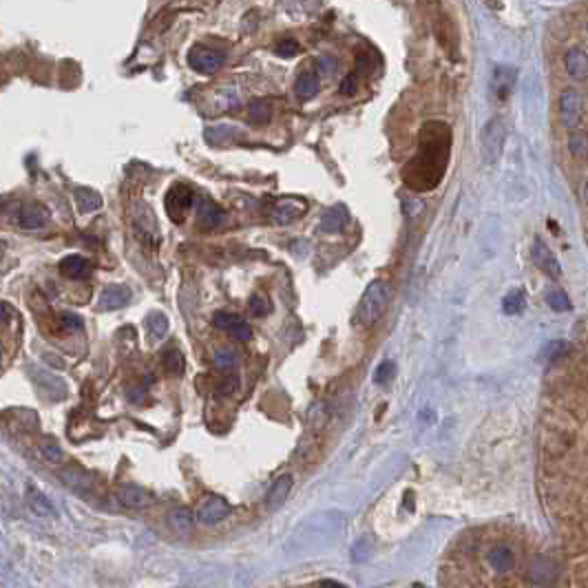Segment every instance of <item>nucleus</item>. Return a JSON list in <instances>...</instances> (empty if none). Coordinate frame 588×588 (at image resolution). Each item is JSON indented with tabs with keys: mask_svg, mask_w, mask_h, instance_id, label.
Masks as SVG:
<instances>
[{
	"mask_svg": "<svg viewBox=\"0 0 588 588\" xmlns=\"http://www.w3.org/2000/svg\"><path fill=\"white\" fill-rule=\"evenodd\" d=\"M120 502L124 504V507L138 509V507H144L146 504V493L136 484H124L120 489Z\"/></svg>",
	"mask_w": 588,
	"mask_h": 588,
	"instance_id": "nucleus-27",
	"label": "nucleus"
},
{
	"mask_svg": "<svg viewBox=\"0 0 588 588\" xmlns=\"http://www.w3.org/2000/svg\"><path fill=\"white\" fill-rule=\"evenodd\" d=\"M515 69H511V66H498V69L493 71V80H491V91L498 100H507L515 87Z\"/></svg>",
	"mask_w": 588,
	"mask_h": 588,
	"instance_id": "nucleus-13",
	"label": "nucleus"
},
{
	"mask_svg": "<svg viewBox=\"0 0 588 588\" xmlns=\"http://www.w3.org/2000/svg\"><path fill=\"white\" fill-rule=\"evenodd\" d=\"M347 222H349L347 208L343 204H336V206H332V208H328L323 212L321 226H318V228H321L323 232H339V230H343L347 226Z\"/></svg>",
	"mask_w": 588,
	"mask_h": 588,
	"instance_id": "nucleus-15",
	"label": "nucleus"
},
{
	"mask_svg": "<svg viewBox=\"0 0 588 588\" xmlns=\"http://www.w3.org/2000/svg\"><path fill=\"white\" fill-rule=\"evenodd\" d=\"M372 540L369 537H361L359 542H354V546H352V560L354 562H365L369 558V553H372Z\"/></svg>",
	"mask_w": 588,
	"mask_h": 588,
	"instance_id": "nucleus-32",
	"label": "nucleus"
},
{
	"mask_svg": "<svg viewBox=\"0 0 588 588\" xmlns=\"http://www.w3.org/2000/svg\"><path fill=\"white\" fill-rule=\"evenodd\" d=\"M524 308H527V296L520 288L504 294V299H502V312L504 314H520V312H524Z\"/></svg>",
	"mask_w": 588,
	"mask_h": 588,
	"instance_id": "nucleus-26",
	"label": "nucleus"
},
{
	"mask_svg": "<svg viewBox=\"0 0 588 588\" xmlns=\"http://www.w3.org/2000/svg\"><path fill=\"white\" fill-rule=\"evenodd\" d=\"M341 93L343 95H354L356 93V78L354 76H345L341 82Z\"/></svg>",
	"mask_w": 588,
	"mask_h": 588,
	"instance_id": "nucleus-38",
	"label": "nucleus"
},
{
	"mask_svg": "<svg viewBox=\"0 0 588 588\" xmlns=\"http://www.w3.org/2000/svg\"><path fill=\"white\" fill-rule=\"evenodd\" d=\"M188 64L199 73H215L222 69L224 58H222V54L210 52L206 47H195L188 56Z\"/></svg>",
	"mask_w": 588,
	"mask_h": 588,
	"instance_id": "nucleus-10",
	"label": "nucleus"
},
{
	"mask_svg": "<svg viewBox=\"0 0 588 588\" xmlns=\"http://www.w3.org/2000/svg\"><path fill=\"white\" fill-rule=\"evenodd\" d=\"M16 220H18V226L23 230H40L52 220V212L47 210V206L38 204V201H29V204L18 206Z\"/></svg>",
	"mask_w": 588,
	"mask_h": 588,
	"instance_id": "nucleus-6",
	"label": "nucleus"
},
{
	"mask_svg": "<svg viewBox=\"0 0 588 588\" xmlns=\"http://www.w3.org/2000/svg\"><path fill=\"white\" fill-rule=\"evenodd\" d=\"M451 133L443 122H429L420 133V148L405 166L402 179L412 191H431L438 186L449 160Z\"/></svg>",
	"mask_w": 588,
	"mask_h": 588,
	"instance_id": "nucleus-1",
	"label": "nucleus"
},
{
	"mask_svg": "<svg viewBox=\"0 0 588 588\" xmlns=\"http://www.w3.org/2000/svg\"><path fill=\"white\" fill-rule=\"evenodd\" d=\"M168 520H171V527L175 529V533L179 535H188L193 531V513L186 509V507H177L171 511V515H168Z\"/></svg>",
	"mask_w": 588,
	"mask_h": 588,
	"instance_id": "nucleus-22",
	"label": "nucleus"
},
{
	"mask_svg": "<svg viewBox=\"0 0 588 588\" xmlns=\"http://www.w3.org/2000/svg\"><path fill=\"white\" fill-rule=\"evenodd\" d=\"M248 304H250V312L255 316H263L270 312V304H268V299L263 294H252Z\"/></svg>",
	"mask_w": 588,
	"mask_h": 588,
	"instance_id": "nucleus-35",
	"label": "nucleus"
},
{
	"mask_svg": "<svg viewBox=\"0 0 588 588\" xmlns=\"http://www.w3.org/2000/svg\"><path fill=\"white\" fill-rule=\"evenodd\" d=\"M42 451H44V456H47L49 460H54V462H60V460H62V451H60L56 445H44Z\"/></svg>",
	"mask_w": 588,
	"mask_h": 588,
	"instance_id": "nucleus-39",
	"label": "nucleus"
},
{
	"mask_svg": "<svg viewBox=\"0 0 588 588\" xmlns=\"http://www.w3.org/2000/svg\"><path fill=\"white\" fill-rule=\"evenodd\" d=\"M237 376H230V380L228 378H224V383H222V388H220V392L226 396V394H232L234 390H237Z\"/></svg>",
	"mask_w": 588,
	"mask_h": 588,
	"instance_id": "nucleus-40",
	"label": "nucleus"
},
{
	"mask_svg": "<svg viewBox=\"0 0 588 588\" xmlns=\"http://www.w3.org/2000/svg\"><path fill=\"white\" fill-rule=\"evenodd\" d=\"M568 148L577 160H588V133L573 131L568 138Z\"/></svg>",
	"mask_w": 588,
	"mask_h": 588,
	"instance_id": "nucleus-29",
	"label": "nucleus"
},
{
	"mask_svg": "<svg viewBox=\"0 0 588 588\" xmlns=\"http://www.w3.org/2000/svg\"><path fill=\"white\" fill-rule=\"evenodd\" d=\"M318 64H321L323 71H334V66H336V62L332 58H321V60H318Z\"/></svg>",
	"mask_w": 588,
	"mask_h": 588,
	"instance_id": "nucleus-41",
	"label": "nucleus"
},
{
	"mask_svg": "<svg viewBox=\"0 0 588 588\" xmlns=\"http://www.w3.org/2000/svg\"><path fill=\"white\" fill-rule=\"evenodd\" d=\"M290 489H292V476H290V474H283V476L277 478L275 484L270 486V491H268V496H265V504H268L270 509H277L279 504L285 502V498H288Z\"/></svg>",
	"mask_w": 588,
	"mask_h": 588,
	"instance_id": "nucleus-19",
	"label": "nucleus"
},
{
	"mask_svg": "<svg viewBox=\"0 0 588 588\" xmlns=\"http://www.w3.org/2000/svg\"><path fill=\"white\" fill-rule=\"evenodd\" d=\"M195 206V193L193 188H188L186 184H175V186L168 191L166 195V212L173 222H184Z\"/></svg>",
	"mask_w": 588,
	"mask_h": 588,
	"instance_id": "nucleus-4",
	"label": "nucleus"
},
{
	"mask_svg": "<svg viewBox=\"0 0 588 588\" xmlns=\"http://www.w3.org/2000/svg\"><path fill=\"white\" fill-rule=\"evenodd\" d=\"M584 199L588 201V181H586V186H584Z\"/></svg>",
	"mask_w": 588,
	"mask_h": 588,
	"instance_id": "nucleus-43",
	"label": "nucleus"
},
{
	"mask_svg": "<svg viewBox=\"0 0 588 588\" xmlns=\"http://www.w3.org/2000/svg\"><path fill=\"white\" fill-rule=\"evenodd\" d=\"M60 272L69 279H84L91 272V261H87L82 255H69L60 261Z\"/></svg>",
	"mask_w": 588,
	"mask_h": 588,
	"instance_id": "nucleus-17",
	"label": "nucleus"
},
{
	"mask_svg": "<svg viewBox=\"0 0 588 588\" xmlns=\"http://www.w3.org/2000/svg\"><path fill=\"white\" fill-rule=\"evenodd\" d=\"M486 562H489V566L496 570V573H509V570L513 568L515 556H513V551L509 546H496V548L489 551Z\"/></svg>",
	"mask_w": 588,
	"mask_h": 588,
	"instance_id": "nucleus-20",
	"label": "nucleus"
},
{
	"mask_svg": "<svg viewBox=\"0 0 588 588\" xmlns=\"http://www.w3.org/2000/svg\"><path fill=\"white\" fill-rule=\"evenodd\" d=\"M268 117H270V107H268V102H255L250 107L252 124H263V122H268Z\"/></svg>",
	"mask_w": 588,
	"mask_h": 588,
	"instance_id": "nucleus-34",
	"label": "nucleus"
},
{
	"mask_svg": "<svg viewBox=\"0 0 588 588\" xmlns=\"http://www.w3.org/2000/svg\"><path fill=\"white\" fill-rule=\"evenodd\" d=\"M390 296H392V292H390V283L388 281L376 279V281L369 283L367 290L363 292V296L359 301V308H356V314H354L356 323L365 325V328L374 325L378 318L385 314V310H388Z\"/></svg>",
	"mask_w": 588,
	"mask_h": 588,
	"instance_id": "nucleus-2",
	"label": "nucleus"
},
{
	"mask_svg": "<svg viewBox=\"0 0 588 588\" xmlns=\"http://www.w3.org/2000/svg\"><path fill=\"white\" fill-rule=\"evenodd\" d=\"M566 71L573 80H586L588 78V56L582 52V49H570L564 58Z\"/></svg>",
	"mask_w": 588,
	"mask_h": 588,
	"instance_id": "nucleus-18",
	"label": "nucleus"
},
{
	"mask_svg": "<svg viewBox=\"0 0 588 588\" xmlns=\"http://www.w3.org/2000/svg\"><path fill=\"white\" fill-rule=\"evenodd\" d=\"M531 257H533V263L540 268V270L553 279H560L562 277V265L558 261V257L553 255V250L542 241V239H535L533 241V250H531Z\"/></svg>",
	"mask_w": 588,
	"mask_h": 588,
	"instance_id": "nucleus-9",
	"label": "nucleus"
},
{
	"mask_svg": "<svg viewBox=\"0 0 588 588\" xmlns=\"http://www.w3.org/2000/svg\"><path fill=\"white\" fill-rule=\"evenodd\" d=\"M136 226L138 230L144 234L146 239H150L153 244L160 241V224H157V217L153 212V208H150L146 201H138V206H136Z\"/></svg>",
	"mask_w": 588,
	"mask_h": 588,
	"instance_id": "nucleus-12",
	"label": "nucleus"
},
{
	"mask_svg": "<svg viewBox=\"0 0 588 588\" xmlns=\"http://www.w3.org/2000/svg\"><path fill=\"white\" fill-rule=\"evenodd\" d=\"M308 210V204L304 199H294V197H283V199H277L275 204H272V220L281 222V224H290L294 222L299 215H304Z\"/></svg>",
	"mask_w": 588,
	"mask_h": 588,
	"instance_id": "nucleus-11",
	"label": "nucleus"
},
{
	"mask_svg": "<svg viewBox=\"0 0 588 588\" xmlns=\"http://www.w3.org/2000/svg\"><path fill=\"white\" fill-rule=\"evenodd\" d=\"M226 220V212L210 199H201L197 204V222L201 228H217Z\"/></svg>",
	"mask_w": 588,
	"mask_h": 588,
	"instance_id": "nucleus-14",
	"label": "nucleus"
},
{
	"mask_svg": "<svg viewBox=\"0 0 588 588\" xmlns=\"http://www.w3.org/2000/svg\"><path fill=\"white\" fill-rule=\"evenodd\" d=\"M146 328H148L150 341H162L168 332V318L162 312H150L146 316Z\"/></svg>",
	"mask_w": 588,
	"mask_h": 588,
	"instance_id": "nucleus-23",
	"label": "nucleus"
},
{
	"mask_svg": "<svg viewBox=\"0 0 588 588\" xmlns=\"http://www.w3.org/2000/svg\"><path fill=\"white\" fill-rule=\"evenodd\" d=\"M162 365L168 374H173V376H179L184 374V356H181V352L177 347H166L162 352Z\"/></svg>",
	"mask_w": 588,
	"mask_h": 588,
	"instance_id": "nucleus-24",
	"label": "nucleus"
},
{
	"mask_svg": "<svg viewBox=\"0 0 588 588\" xmlns=\"http://www.w3.org/2000/svg\"><path fill=\"white\" fill-rule=\"evenodd\" d=\"M212 323H215V328L228 332L232 339H237V341H250L252 339L250 325L244 321L239 314H234V312H215L212 314Z\"/></svg>",
	"mask_w": 588,
	"mask_h": 588,
	"instance_id": "nucleus-7",
	"label": "nucleus"
},
{
	"mask_svg": "<svg viewBox=\"0 0 588 588\" xmlns=\"http://www.w3.org/2000/svg\"><path fill=\"white\" fill-rule=\"evenodd\" d=\"M230 513V504L220 498V496H208L206 500H201L197 509V520L201 524H220L222 520H226Z\"/></svg>",
	"mask_w": 588,
	"mask_h": 588,
	"instance_id": "nucleus-8",
	"label": "nucleus"
},
{
	"mask_svg": "<svg viewBox=\"0 0 588 588\" xmlns=\"http://www.w3.org/2000/svg\"><path fill=\"white\" fill-rule=\"evenodd\" d=\"M504 140H507V126L500 120V117H493V120L486 122V126L482 128V155L486 164H496L502 155L504 148Z\"/></svg>",
	"mask_w": 588,
	"mask_h": 588,
	"instance_id": "nucleus-3",
	"label": "nucleus"
},
{
	"mask_svg": "<svg viewBox=\"0 0 588 588\" xmlns=\"http://www.w3.org/2000/svg\"><path fill=\"white\" fill-rule=\"evenodd\" d=\"M586 31H588V25H586Z\"/></svg>",
	"mask_w": 588,
	"mask_h": 588,
	"instance_id": "nucleus-44",
	"label": "nucleus"
},
{
	"mask_svg": "<svg viewBox=\"0 0 588 588\" xmlns=\"http://www.w3.org/2000/svg\"><path fill=\"white\" fill-rule=\"evenodd\" d=\"M131 301V290L126 285H109V288L100 296V308L102 310H117L126 306Z\"/></svg>",
	"mask_w": 588,
	"mask_h": 588,
	"instance_id": "nucleus-16",
	"label": "nucleus"
},
{
	"mask_svg": "<svg viewBox=\"0 0 588 588\" xmlns=\"http://www.w3.org/2000/svg\"><path fill=\"white\" fill-rule=\"evenodd\" d=\"M318 584H321V586H345L343 582H336V580H321Z\"/></svg>",
	"mask_w": 588,
	"mask_h": 588,
	"instance_id": "nucleus-42",
	"label": "nucleus"
},
{
	"mask_svg": "<svg viewBox=\"0 0 588 588\" xmlns=\"http://www.w3.org/2000/svg\"><path fill=\"white\" fill-rule=\"evenodd\" d=\"M546 304L556 310V312H566V310H570V299L566 296V292L564 290H551L548 294H546Z\"/></svg>",
	"mask_w": 588,
	"mask_h": 588,
	"instance_id": "nucleus-31",
	"label": "nucleus"
},
{
	"mask_svg": "<svg viewBox=\"0 0 588 588\" xmlns=\"http://www.w3.org/2000/svg\"><path fill=\"white\" fill-rule=\"evenodd\" d=\"M60 323L64 325V330H69V332H80L82 330V318L73 312H64L60 314Z\"/></svg>",
	"mask_w": 588,
	"mask_h": 588,
	"instance_id": "nucleus-36",
	"label": "nucleus"
},
{
	"mask_svg": "<svg viewBox=\"0 0 588 588\" xmlns=\"http://www.w3.org/2000/svg\"><path fill=\"white\" fill-rule=\"evenodd\" d=\"M277 54L283 56V58H292L294 54H299V44L294 40H283L279 47H277Z\"/></svg>",
	"mask_w": 588,
	"mask_h": 588,
	"instance_id": "nucleus-37",
	"label": "nucleus"
},
{
	"mask_svg": "<svg viewBox=\"0 0 588 588\" xmlns=\"http://www.w3.org/2000/svg\"><path fill=\"white\" fill-rule=\"evenodd\" d=\"M76 201L80 212H93L102 206V197L91 188H76Z\"/></svg>",
	"mask_w": 588,
	"mask_h": 588,
	"instance_id": "nucleus-25",
	"label": "nucleus"
},
{
	"mask_svg": "<svg viewBox=\"0 0 588 588\" xmlns=\"http://www.w3.org/2000/svg\"><path fill=\"white\" fill-rule=\"evenodd\" d=\"M27 502H29V509L38 517H54L56 515L54 504L49 502V498L42 491H38L36 486H29L27 489Z\"/></svg>",
	"mask_w": 588,
	"mask_h": 588,
	"instance_id": "nucleus-21",
	"label": "nucleus"
},
{
	"mask_svg": "<svg viewBox=\"0 0 588 588\" xmlns=\"http://www.w3.org/2000/svg\"><path fill=\"white\" fill-rule=\"evenodd\" d=\"M294 91H296V95L301 100H310L312 95H316V91H318V78H316V73H312V71L301 73L299 80H296Z\"/></svg>",
	"mask_w": 588,
	"mask_h": 588,
	"instance_id": "nucleus-28",
	"label": "nucleus"
},
{
	"mask_svg": "<svg viewBox=\"0 0 588 588\" xmlns=\"http://www.w3.org/2000/svg\"><path fill=\"white\" fill-rule=\"evenodd\" d=\"M560 120L564 128L575 131L584 120V97L575 89H566L560 95Z\"/></svg>",
	"mask_w": 588,
	"mask_h": 588,
	"instance_id": "nucleus-5",
	"label": "nucleus"
},
{
	"mask_svg": "<svg viewBox=\"0 0 588 588\" xmlns=\"http://www.w3.org/2000/svg\"><path fill=\"white\" fill-rule=\"evenodd\" d=\"M212 361H215V367L226 369V372H228V369H234V367L239 365V354L232 347H220V349L215 352Z\"/></svg>",
	"mask_w": 588,
	"mask_h": 588,
	"instance_id": "nucleus-30",
	"label": "nucleus"
},
{
	"mask_svg": "<svg viewBox=\"0 0 588 588\" xmlns=\"http://www.w3.org/2000/svg\"><path fill=\"white\" fill-rule=\"evenodd\" d=\"M396 376V363L394 361H385L376 367V372H374V380L378 385H385V383H390L392 378Z\"/></svg>",
	"mask_w": 588,
	"mask_h": 588,
	"instance_id": "nucleus-33",
	"label": "nucleus"
}]
</instances>
